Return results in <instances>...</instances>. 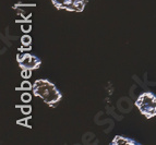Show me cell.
Listing matches in <instances>:
<instances>
[{
    "label": "cell",
    "mask_w": 156,
    "mask_h": 145,
    "mask_svg": "<svg viewBox=\"0 0 156 145\" xmlns=\"http://www.w3.org/2000/svg\"><path fill=\"white\" fill-rule=\"evenodd\" d=\"M33 93L37 97H41L47 105L55 106L61 99V94L58 91L55 84H52L50 81L39 79L36 80L33 84Z\"/></svg>",
    "instance_id": "cell-1"
},
{
    "label": "cell",
    "mask_w": 156,
    "mask_h": 145,
    "mask_svg": "<svg viewBox=\"0 0 156 145\" xmlns=\"http://www.w3.org/2000/svg\"><path fill=\"white\" fill-rule=\"evenodd\" d=\"M135 106L147 119L153 118L156 116V96L150 92L141 94L135 101Z\"/></svg>",
    "instance_id": "cell-2"
},
{
    "label": "cell",
    "mask_w": 156,
    "mask_h": 145,
    "mask_svg": "<svg viewBox=\"0 0 156 145\" xmlns=\"http://www.w3.org/2000/svg\"><path fill=\"white\" fill-rule=\"evenodd\" d=\"M54 5L60 10L81 12L85 7V0H51Z\"/></svg>",
    "instance_id": "cell-3"
},
{
    "label": "cell",
    "mask_w": 156,
    "mask_h": 145,
    "mask_svg": "<svg viewBox=\"0 0 156 145\" xmlns=\"http://www.w3.org/2000/svg\"><path fill=\"white\" fill-rule=\"evenodd\" d=\"M19 65L22 69H30V70H35L41 65V60L37 57L31 54H23L18 56Z\"/></svg>",
    "instance_id": "cell-4"
},
{
    "label": "cell",
    "mask_w": 156,
    "mask_h": 145,
    "mask_svg": "<svg viewBox=\"0 0 156 145\" xmlns=\"http://www.w3.org/2000/svg\"><path fill=\"white\" fill-rule=\"evenodd\" d=\"M112 144L114 145H117V144H130V145H133V144H138L136 142L134 141L130 140V139H127V137H123V136H116L112 141Z\"/></svg>",
    "instance_id": "cell-5"
},
{
    "label": "cell",
    "mask_w": 156,
    "mask_h": 145,
    "mask_svg": "<svg viewBox=\"0 0 156 145\" xmlns=\"http://www.w3.org/2000/svg\"><path fill=\"white\" fill-rule=\"evenodd\" d=\"M21 43H22V45H24V46H29V45L32 43L31 36H30V35H23L21 38Z\"/></svg>",
    "instance_id": "cell-6"
},
{
    "label": "cell",
    "mask_w": 156,
    "mask_h": 145,
    "mask_svg": "<svg viewBox=\"0 0 156 145\" xmlns=\"http://www.w3.org/2000/svg\"><path fill=\"white\" fill-rule=\"evenodd\" d=\"M21 88L22 90H24V91H29V90L33 88V85H32L29 81H23L22 84H21Z\"/></svg>",
    "instance_id": "cell-7"
},
{
    "label": "cell",
    "mask_w": 156,
    "mask_h": 145,
    "mask_svg": "<svg viewBox=\"0 0 156 145\" xmlns=\"http://www.w3.org/2000/svg\"><path fill=\"white\" fill-rule=\"evenodd\" d=\"M21 75L23 79H29L32 75V70H30V69H23L21 72Z\"/></svg>",
    "instance_id": "cell-8"
},
{
    "label": "cell",
    "mask_w": 156,
    "mask_h": 145,
    "mask_svg": "<svg viewBox=\"0 0 156 145\" xmlns=\"http://www.w3.org/2000/svg\"><path fill=\"white\" fill-rule=\"evenodd\" d=\"M21 99H22V101H24V103H29V101H31V99H32L31 94H29V93L23 94V95L21 96Z\"/></svg>",
    "instance_id": "cell-9"
},
{
    "label": "cell",
    "mask_w": 156,
    "mask_h": 145,
    "mask_svg": "<svg viewBox=\"0 0 156 145\" xmlns=\"http://www.w3.org/2000/svg\"><path fill=\"white\" fill-rule=\"evenodd\" d=\"M21 110L23 114L27 115V114H31L32 111V107L31 106H22L21 107Z\"/></svg>",
    "instance_id": "cell-10"
}]
</instances>
